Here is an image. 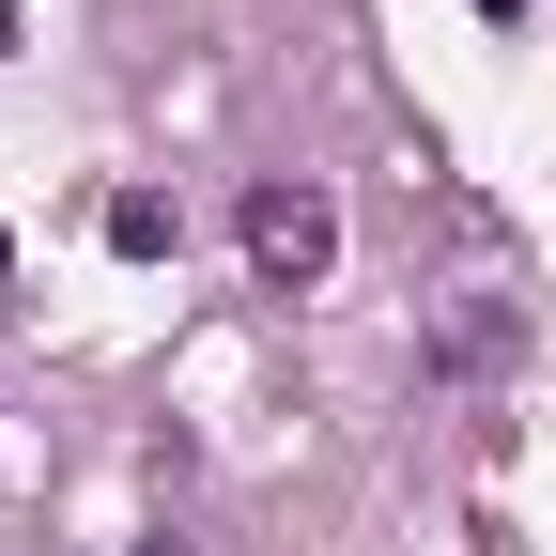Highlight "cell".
<instances>
[{
  "mask_svg": "<svg viewBox=\"0 0 556 556\" xmlns=\"http://www.w3.org/2000/svg\"><path fill=\"white\" fill-rule=\"evenodd\" d=\"M232 248H248L263 294H325V278H340V201H325L309 170H263V186L232 201Z\"/></svg>",
  "mask_w": 556,
  "mask_h": 556,
  "instance_id": "cell-1",
  "label": "cell"
},
{
  "mask_svg": "<svg viewBox=\"0 0 556 556\" xmlns=\"http://www.w3.org/2000/svg\"><path fill=\"white\" fill-rule=\"evenodd\" d=\"M124 556H201V541H186V526H155V541H124Z\"/></svg>",
  "mask_w": 556,
  "mask_h": 556,
  "instance_id": "cell-4",
  "label": "cell"
},
{
  "mask_svg": "<svg viewBox=\"0 0 556 556\" xmlns=\"http://www.w3.org/2000/svg\"><path fill=\"white\" fill-rule=\"evenodd\" d=\"M0 47H16V0H0Z\"/></svg>",
  "mask_w": 556,
  "mask_h": 556,
  "instance_id": "cell-6",
  "label": "cell"
},
{
  "mask_svg": "<svg viewBox=\"0 0 556 556\" xmlns=\"http://www.w3.org/2000/svg\"><path fill=\"white\" fill-rule=\"evenodd\" d=\"M0 278H16V232H0Z\"/></svg>",
  "mask_w": 556,
  "mask_h": 556,
  "instance_id": "cell-7",
  "label": "cell"
},
{
  "mask_svg": "<svg viewBox=\"0 0 556 556\" xmlns=\"http://www.w3.org/2000/svg\"><path fill=\"white\" fill-rule=\"evenodd\" d=\"M109 248H124V263H170V248H186V217H170L155 186H109Z\"/></svg>",
  "mask_w": 556,
  "mask_h": 556,
  "instance_id": "cell-2",
  "label": "cell"
},
{
  "mask_svg": "<svg viewBox=\"0 0 556 556\" xmlns=\"http://www.w3.org/2000/svg\"><path fill=\"white\" fill-rule=\"evenodd\" d=\"M479 16H495V31H510V16H526V0H479Z\"/></svg>",
  "mask_w": 556,
  "mask_h": 556,
  "instance_id": "cell-5",
  "label": "cell"
},
{
  "mask_svg": "<svg viewBox=\"0 0 556 556\" xmlns=\"http://www.w3.org/2000/svg\"><path fill=\"white\" fill-rule=\"evenodd\" d=\"M433 356H448V371H495V356H510V309H448Z\"/></svg>",
  "mask_w": 556,
  "mask_h": 556,
  "instance_id": "cell-3",
  "label": "cell"
}]
</instances>
